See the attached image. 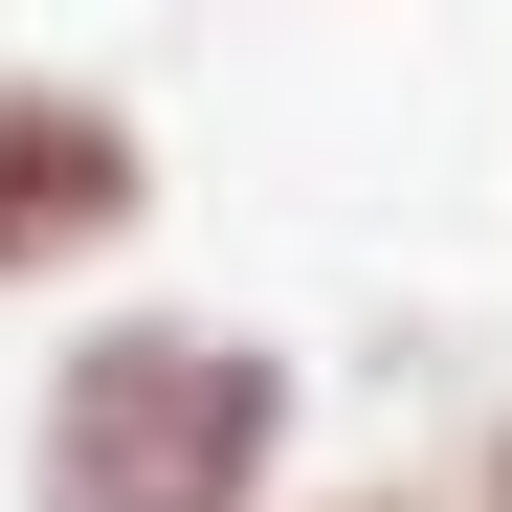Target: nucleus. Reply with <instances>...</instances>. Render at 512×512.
Wrapping results in <instances>:
<instances>
[{
	"label": "nucleus",
	"mask_w": 512,
	"mask_h": 512,
	"mask_svg": "<svg viewBox=\"0 0 512 512\" xmlns=\"http://www.w3.org/2000/svg\"><path fill=\"white\" fill-rule=\"evenodd\" d=\"M290 357L223 312H90L23 401V512H268L290 490Z\"/></svg>",
	"instance_id": "obj_1"
},
{
	"label": "nucleus",
	"mask_w": 512,
	"mask_h": 512,
	"mask_svg": "<svg viewBox=\"0 0 512 512\" xmlns=\"http://www.w3.org/2000/svg\"><path fill=\"white\" fill-rule=\"evenodd\" d=\"M156 223V112L90 67H0V290H90Z\"/></svg>",
	"instance_id": "obj_2"
},
{
	"label": "nucleus",
	"mask_w": 512,
	"mask_h": 512,
	"mask_svg": "<svg viewBox=\"0 0 512 512\" xmlns=\"http://www.w3.org/2000/svg\"><path fill=\"white\" fill-rule=\"evenodd\" d=\"M423 490H446V512H512V401H468V423H446V468H423Z\"/></svg>",
	"instance_id": "obj_3"
},
{
	"label": "nucleus",
	"mask_w": 512,
	"mask_h": 512,
	"mask_svg": "<svg viewBox=\"0 0 512 512\" xmlns=\"http://www.w3.org/2000/svg\"><path fill=\"white\" fill-rule=\"evenodd\" d=\"M312 512H446V490H423V468H357V490H312Z\"/></svg>",
	"instance_id": "obj_4"
}]
</instances>
